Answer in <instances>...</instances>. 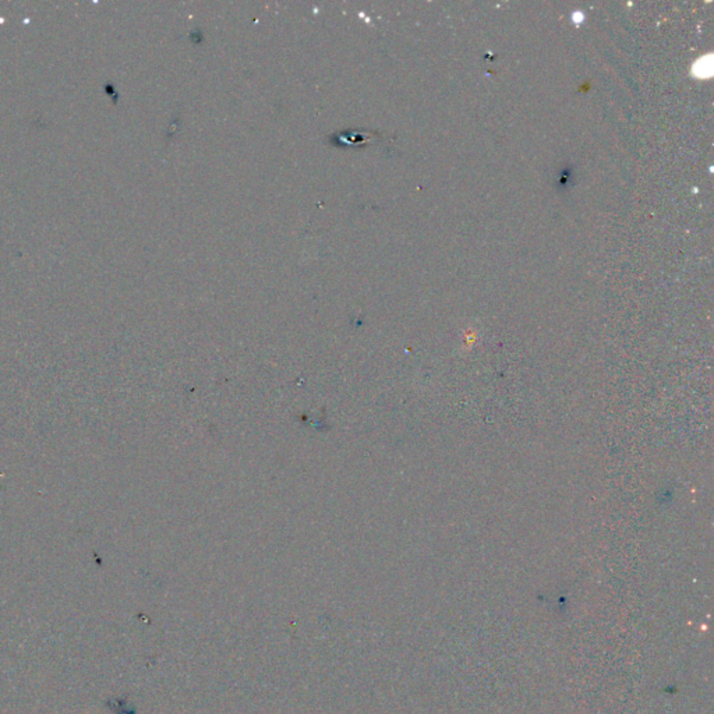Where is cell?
I'll return each mask as SVG.
<instances>
[{"label": "cell", "instance_id": "1", "mask_svg": "<svg viewBox=\"0 0 714 714\" xmlns=\"http://www.w3.org/2000/svg\"><path fill=\"white\" fill-rule=\"evenodd\" d=\"M712 58L710 55L709 56H705L702 59H699L695 66H694V73L698 76V77H709L712 74Z\"/></svg>", "mask_w": 714, "mask_h": 714}]
</instances>
